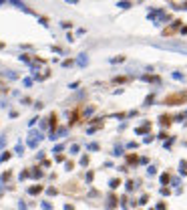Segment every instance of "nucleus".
Instances as JSON below:
<instances>
[{
	"mask_svg": "<svg viewBox=\"0 0 187 210\" xmlns=\"http://www.w3.org/2000/svg\"><path fill=\"white\" fill-rule=\"evenodd\" d=\"M40 190H42V186H32V188L28 190V194H32V196H34V194H38Z\"/></svg>",
	"mask_w": 187,
	"mask_h": 210,
	"instance_id": "f03ea898",
	"label": "nucleus"
},
{
	"mask_svg": "<svg viewBox=\"0 0 187 210\" xmlns=\"http://www.w3.org/2000/svg\"><path fill=\"white\" fill-rule=\"evenodd\" d=\"M20 61H24V63H28L30 59H28V55H20Z\"/></svg>",
	"mask_w": 187,
	"mask_h": 210,
	"instance_id": "20e7f679",
	"label": "nucleus"
},
{
	"mask_svg": "<svg viewBox=\"0 0 187 210\" xmlns=\"http://www.w3.org/2000/svg\"><path fill=\"white\" fill-rule=\"evenodd\" d=\"M8 158H10V154H8V152H4V154L0 156V162H4V160H8Z\"/></svg>",
	"mask_w": 187,
	"mask_h": 210,
	"instance_id": "7ed1b4c3",
	"label": "nucleus"
},
{
	"mask_svg": "<svg viewBox=\"0 0 187 210\" xmlns=\"http://www.w3.org/2000/svg\"><path fill=\"white\" fill-rule=\"evenodd\" d=\"M2 46H4V42H0V49H2Z\"/></svg>",
	"mask_w": 187,
	"mask_h": 210,
	"instance_id": "39448f33",
	"label": "nucleus"
},
{
	"mask_svg": "<svg viewBox=\"0 0 187 210\" xmlns=\"http://www.w3.org/2000/svg\"><path fill=\"white\" fill-rule=\"evenodd\" d=\"M2 2H4V0H0V4H2Z\"/></svg>",
	"mask_w": 187,
	"mask_h": 210,
	"instance_id": "423d86ee",
	"label": "nucleus"
},
{
	"mask_svg": "<svg viewBox=\"0 0 187 210\" xmlns=\"http://www.w3.org/2000/svg\"><path fill=\"white\" fill-rule=\"evenodd\" d=\"M10 2H12V4H16V6H18V8H20L22 12H28V14H32V10H30V8H28L26 4H22L20 0H10Z\"/></svg>",
	"mask_w": 187,
	"mask_h": 210,
	"instance_id": "f257e3e1",
	"label": "nucleus"
}]
</instances>
